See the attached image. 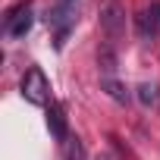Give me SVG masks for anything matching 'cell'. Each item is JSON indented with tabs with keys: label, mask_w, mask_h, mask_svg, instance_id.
<instances>
[{
	"label": "cell",
	"mask_w": 160,
	"mask_h": 160,
	"mask_svg": "<svg viewBox=\"0 0 160 160\" xmlns=\"http://www.w3.org/2000/svg\"><path fill=\"white\" fill-rule=\"evenodd\" d=\"M101 91H107L116 104H129V91L122 82H116V78H101Z\"/></svg>",
	"instance_id": "obj_8"
},
{
	"label": "cell",
	"mask_w": 160,
	"mask_h": 160,
	"mask_svg": "<svg viewBox=\"0 0 160 160\" xmlns=\"http://www.w3.org/2000/svg\"><path fill=\"white\" fill-rule=\"evenodd\" d=\"M28 28H32V3L13 7V10L7 13V19H3V35H7L10 41H16V38H25Z\"/></svg>",
	"instance_id": "obj_2"
},
{
	"label": "cell",
	"mask_w": 160,
	"mask_h": 160,
	"mask_svg": "<svg viewBox=\"0 0 160 160\" xmlns=\"http://www.w3.org/2000/svg\"><path fill=\"white\" fill-rule=\"evenodd\" d=\"M126 28V13L119 0H110V3L101 10V32L107 35V41H119Z\"/></svg>",
	"instance_id": "obj_3"
},
{
	"label": "cell",
	"mask_w": 160,
	"mask_h": 160,
	"mask_svg": "<svg viewBox=\"0 0 160 160\" xmlns=\"http://www.w3.org/2000/svg\"><path fill=\"white\" fill-rule=\"evenodd\" d=\"M53 7H63V10H69V7H75V0H57Z\"/></svg>",
	"instance_id": "obj_9"
},
{
	"label": "cell",
	"mask_w": 160,
	"mask_h": 160,
	"mask_svg": "<svg viewBox=\"0 0 160 160\" xmlns=\"http://www.w3.org/2000/svg\"><path fill=\"white\" fill-rule=\"evenodd\" d=\"M47 129L57 141H66V113L60 104H50L47 107Z\"/></svg>",
	"instance_id": "obj_5"
},
{
	"label": "cell",
	"mask_w": 160,
	"mask_h": 160,
	"mask_svg": "<svg viewBox=\"0 0 160 160\" xmlns=\"http://www.w3.org/2000/svg\"><path fill=\"white\" fill-rule=\"evenodd\" d=\"M22 98L35 107H47V98H50V85H47V78L38 66H32L25 75H22V85H19Z\"/></svg>",
	"instance_id": "obj_1"
},
{
	"label": "cell",
	"mask_w": 160,
	"mask_h": 160,
	"mask_svg": "<svg viewBox=\"0 0 160 160\" xmlns=\"http://www.w3.org/2000/svg\"><path fill=\"white\" fill-rule=\"evenodd\" d=\"M135 98H138V104H141V107H148V110H151V107H157V104H160V88H157L154 82H141V85L135 88Z\"/></svg>",
	"instance_id": "obj_6"
},
{
	"label": "cell",
	"mask_w": 160,
	"mask_h": 160,
	"mask_svg": "<svg viewBox=\"0 0 160 160\" xmlns=\"http://www.w3.org/2000/svg\"><path fill=\"white\" fill-rule=\"evenodd\" d=\"M135 32H138V41H144V44L160 35V0H154L151 7H144L135 16Z\"/></svg>",
	"instance_id": "obj_4"
},
{
	"label": "cell",
	"mask_w": 160,
	"mask_h": 160,
	"mask_svg": "<svg viewBox=\"0 0 160 160\" xmlns=\"http://www.w3.org/2000/svg\"><path fill=\"white\" fill-rule=\"evenodd\" d=\"M98 66H101L104 78H113V72H116V50H113L110 44H104V47L98 50Z\"/></svg>",
	"instance_id": "obj_7"
}]
</instances>
